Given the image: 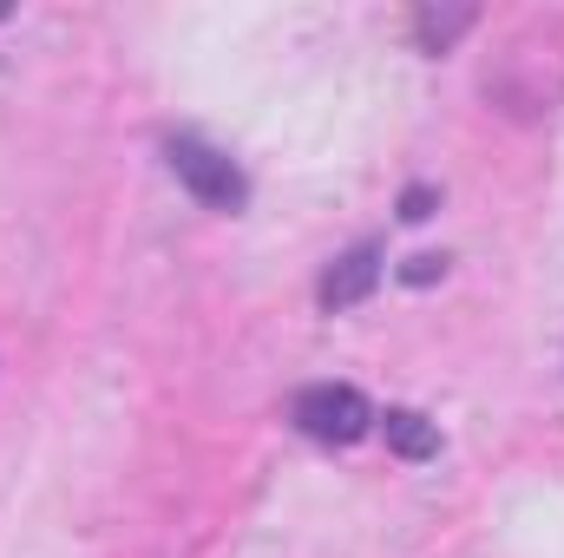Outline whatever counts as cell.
I'll list each match as a JSON object with an SVG mask.
<instances>
[{
    "label": "cell",
    "instance_id": "cell-1",
    "mask_svg": "<svg viewBox=\"0 0 564 558\" xmlns=\"http://www.w3.org/2000/svg\"><path fill=\"white\" fill-rule=\"evenodd\" d=\"M164 164H171V178H177L197 204H210V211H243V204H250V178H243L237 158H224L217 144L177 132V139H164Z\"/></svg>",
    "mask_w": 564,
    "mask_h": 558
},
{
    "label": "cell",
    "instance_id": "cell-2",
    "mask_svg": "<svg viewBox=\"0 0 564 558\" xmlns=\"http://www.w3.org/2000/svg\"><path fill=\"white\" fill-rule=\"evenodd\" d=\"M289 420H295L308 440H322V447H355V440L375 433L381 415L368 408L361 388H348V382H315V388H302V395L289 401Z\"/></svg>",
    "mask_w": 564,
    "mask_h": 558
},
{
    "label": "cell",
    "instance_id": "cell-3",
    "mask_svg": "<svg viewBox=\"0 0 564 558\" xmlns=\"http://www.w3.org/2000/svg\"><path fill=\"white\" fill-rule=\"evenodd\" d=\"M375 282H381V244H355L328 277H322V289H315V302L335 315V309H355V302H368L375 296Z\"/></svg>",
    "mask_w": 564,
    "mask_h": 558
},
{
    "label": "cell",
    "instance_id": "cell-4",
    "mask_svg": "<svg viewBox=\"0 0 564 558\" xmlns=\"http://www.w3.org/2000/svg\"><path fill=\"white\" fill-rule=\"evenodd\" d=\"M388 447H394L401 460H433V453H440V427L426 415H414V408H394V415H388Z\"/></svg>",
    "mask_w": 564,
    "mask_h": 558
},
{
    "label": "cell",
    "instance_id": "cell-5",
    "mask_svg": "<svg viewBox=\"0 0 564 558\" xmlns=\"http://www.w3.org/2000/svg\"><path fill=\"white\" fill-rule=\"evenodd\" d=\"M414 26H421V46H426V53H446V46L473 26V7H453V13H433V7H421V13H414Z\"/></svg>",
    "mask_w": 564,
    "mask_h": 558
},
{
    "label": "cell",
    "instance_id": "cell-6",
    "mask_svg": "<svg viewBox=\"0 0 564 558\" xmlns=\"http://www.w3.org/2000/svg\"><path fill=\"white\" fill-rule=\"evenodd\" d=\"M401 217H408V224H421V217H433V191H408V204H401Z\"/></svg>",
    "mask_w": 564,
    "mask_h": 558
},
{
    "label": "cell",
    "instance_id": "cell-7",
    "mask_svg": "<svg viewBox=\"0 0 564 558\" xmlns=\"http://www.w3.org/2000/svg\"><path fill=\"white\" fill-rule=\"evenodd\" d=\"M440 270H446L440 257H414V264H408V282H433V277H440Z\"/></svg>",
    "mask_w": 564,
    "mask_h": 558
}]
</instances>
